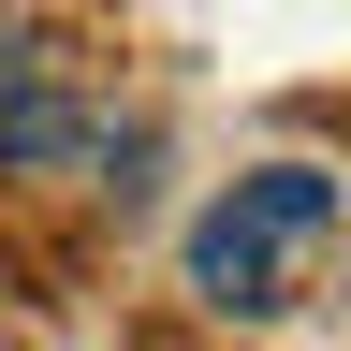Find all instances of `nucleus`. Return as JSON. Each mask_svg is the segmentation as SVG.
<instances>
[{"mask_svg":"<svg viewBox=\"0 0 351 351\" xmlns=\"http://www.w3.org/2000/svg\"><path fill=\"white\" fill-rule=\"evenodd\" d=\"M337 234H351V191L322 161H249L234 191L191 219V293L219 307V322H278L293 293H322Z\"/></svg>","mask_w":351,"mask_h":351,"instance_id":"nucleus-1","label":"nucleus"},{"mask_svg":"<svg viewBox=\"0 0 351 351\" xmlns=\"http://www.w3.org/2000/svg\"><path fill=\"white\" fill-rule=\"evenodd\" d=\"M88 147V117H73V88L29 59V44H0V176H29V161H73Z\"/></svg>","mask_w":351,"mask_h":351,"instance_id":"nucleus-2","label":"nucleus"}]
</instances>
